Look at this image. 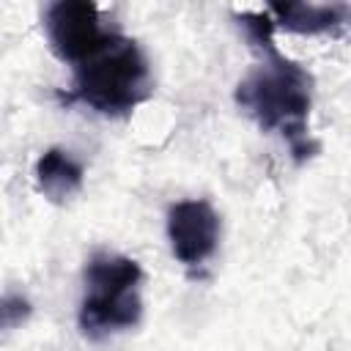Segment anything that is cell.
<instances>
[{"label":"cell","mask_w":351,"mask_h":351,"mask_svg":"<svg viewBox=\"0 0 351 351\" xmlns=\"http://www.w3.org/2000/svg\"><path fill=\"white\" fill-rule=\"evenodd\" d=\"M271 22L291 30V33H326L346 22L348 8L346 5H315V3H271Z\"/></svg>","instance_id":"52a82bcc"},{"label":"cell","mask_w":351,"mask_h":351,"mask_svg":"<svg viewBox=\"0 0 351 351\" xmlns=\"http://www.w3.org/2000/svg\"><path fill=\"white\" fill-rule=\"evenodd\" d=\"M151 93V69L143 49L118 33H107L101 44L77 63L74 96L104 115H121Z\"/></svg>","instance_id":"7a4b0ae2"},{"label":"cell","mask_w":351,"mask_h":351,"mask_svg":"<svg viewBox=\"0 0 351 351\" xmlns=\"http://www.w3.org/2000/svg\"><path fill=\"white\" fill-rule=\"evenodd\" d=\"M47 36L60 60L82 63L107 33L101 30L96 3L60 0L47 11Z\"/></svg>","instance_id":"3957f363"},{"label":"cell","mask_w":351,"mask_h":351,"mask_svg":"<svg viewBox=\"0 0 351 351\" xmlns=\"http://www.w3.org/2000/svg\"><path fill=\"white\" fill-rule=\"evenodd\" d=\"M143 280L140 263L126 255L99 252L85 266L88 291H137Z\"/></svg>","instance_id":"ba28073f"},{"label":"cell","mask_w":351,"mask_h":351,"mask_svg":"<svg viewBox=\"0 0 351 351\" xmlns=\"http://www.w3.org/2000/svg\"><path fill=\"white\" fill-rule=\"evenodd\" d=\"M167 239L181 263L197 266L217 250L219 217L206 200H181L167 214Z\"/></svg>","instance_id":"277c9868"},{"label":"cell","mask_w":351,"mask_h":351,"mask_svg":"<svg viewBox=\"0 0 351 351\" xmlns=\"http://www.w3.org/2000/svg\"><path fill=\"white\" fill-rule=\"evenodd\" d=\"M236 101L266 132H280L291 143L296 159H304L315 151V143L307 140L313 77L277 49H269L266 60L239 82Z\"/></svg>","instance_id":"6da1fadb"},{"label":"cell","mask_w":351,"mask_h":351,"mask_svg":"<svg viewBox=\"0 0 351 351\" xmlns=\"http://www.w3.org/2000/svg\"><path fill=\"white\" fill-rule=\"evenodd\" d=\"M36 184L52 200L63 203L82 186V165L63 148H49L36 162Z\"/></svg>","instance_id":"8992f818"},{"label":"cell","mask_w":351,"mask_h":351,"mask_svg":"<svg viewBox=\"0 0 351 351\" xmlns=\"http://www.w3.org/2000/svg\"><path fill=\"white\" fill-rule=\"evenodd\" d=\"M30 313H33V307H30V302L25 296H19V293H3L0 296V332L25 324L30 318Z\"/></svg>","instance_id":"30bf717a"},{"label":"cell","mask_w":351,"mask_h":351,"mask_svg":"<svg viewBox=\"0 0 351 351\" xmlns=\"http://www.w3.org/2000/svg\"><path fill=\"white\" fill-rule=\"evenodd\" d=\"M143 315L137 291H88L80 307V329L88 337H101L134 326Z\"/></svg>","instance_id":"5b68a950"},{"label":"cell","mask_w":351,"mask_h":351,"mask_svg":"<svg viewBox=\"0 0 351 351\" xmlns=\"http://www.w3.org/2000/svg\"><path fill=\"white\" fill-rule=\"evenodd\" d=\"M239 25L244 27V33H247V38H250L252 47H261L263 52L274 49V44H271L274 22H271L269 14H241L239 16Z\"/></svg>","instance_id":"9c48e42d"}]
</instances>
